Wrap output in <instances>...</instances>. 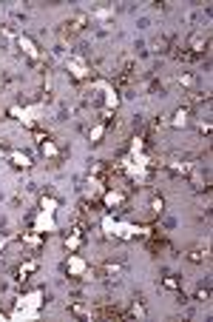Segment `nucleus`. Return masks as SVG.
<instances>
[{"label": "nucleus", "mask_w": 213, "mask_h": 322, "mask_svg": "<svg viewBox=\"0 0 213 322\" xmlns=\"http://www.w3.org/2000/svg\"><path fill=\"white\" fill-rule=\"evenodd\" d=\"M122 274H125V257H111V260H105L100 265V277L105 282H120Z\"/></svg>", "instance_id": "nucleus-1"}, {"label": "nucleus", "mask_w": 213, "mask_h": 322, "mask_svg": "<svg viewBox=\"0 0 213 322\" xmlns=\"http://www.w3.org/2000/svg\"><path fill=\"white\" fill-rule=\"evenodd\" d=\"M88 12H74L71 17L63 23V34L66 38H74V34H80V31H85V26H88Z\"/></svg>", "instance_id": "nucleus-2"}, {"label": "nucleus", "mask_w": 213, "mask_h": 322, "mask_svg": "<svg viewBox=\"0 0 213 322\" xmlns=\"http://www.w3.org/2000/svg\"><path fill=\"white\" fill-rule=\"evenodd\" d=\"M193 166L196 163H190L188 157H168V160H165V168H168L173 177H188V174L193 171Z\"/></svg>", "instance_id": "nucleus-3"}, {"label": "nucleus", "mask_w": 213, "mask_h": 322, "mask_svg": "<svg viewBox=\"0 0 213 322\" xmlns=\"http://www.w3.org/2000/svg\"><path fill=\"white\" fill-rule=\"evenodd\" d=\"M185 46L190 49V51H188L190 57H196V55H207V49H210V38H207L205 31H193Z\"/></svg>", "instance_id": "nucleus-4"}, {"label": "nucleus", "mask_w": 213, "mask_h": 322, "mask_svg": "<svg viewBox=\"0 0 213 322\" xmlns=\"http://www.w3.org/2000/svg\"><path fill=\"white\" fill-rule=\"evenodd\" d=\"M17 46L23 49V55L29 57V60L34 63V66H40V63L46 60V57H43V51L34 46V40H31V38H26V34H17Z\"/></svg>", "instance_id": "nucleus-5"}, {"label": "nucleus", "mask_w": 213, "mask_h": 322, "mask_svg": "<svg viewBox=\"0 0 213 322\" xmlns=\"http://www.w3.org/2000/svg\"><path fill=\"white\" fill-rule=\"evenodd\" d=\"M66 68L71 71L74 80H85V77H88V71H91V68H88V63H85L80 55H71V57H68V60H66Z\"/></svg>", "instance_id": "nucleus-6"}, {"label": "nucleus", "mask_w": 213, "mask_h": 322, "mask_svg": "<svg viewBox=\"0 0 213 322\" xmlns=\"http://www.w3.org/2000/svg\"><path fill=\"white\" fill-rule=\"evenodd\" d=\"M103 203H105V208H125L128 194L122 191V188H108V191L103 194Z\"/></svg>", "instance_id": "nucleus-7"}, {"label": "nucleus", "mask_w": 213, "mask_h": 322, "mask_svg": "<svg viewBox=\"0 0 213 322\" xmlns=\"http://www.w3.org/2000/svg\"><path fill=\"white\" fill-rule=\"evenodd\" d=\"M83 237H85V228H80V225H74V228L66 234V240H63V242H66L68 254H77V248L83 245Z\"/></svg>", "instance_id": "nucleus-8"}, {"label": "nucleus", "mask_w": 213, "mask_h": 322, "mask_svg": "<svg viewBox=\"0 0 213 322\" xmlns=\"http://www.w3.org/2000/svg\"><path fill=\"white\" fill-rule=\"evenodd\" d=\"M210 248H207V242H199V245H193V248H188L185 251V257H188L190 262H196V265H205L207 260H210V254H207Z\"/></svg>", "instance_id": "nucleus-9"}, {"label": "nucleus", "mask_w": 213, "mask_h": 322, "mask_svg": "<svg viewBox=\"0 0 213 322\" xmlns=\"http://www.w3.org/2000/svg\"><path fill=\"white\" fill-rule=\"evenodd\" d=\"M37 268H40V265H37V260H26V262H20V265L14 268V279H17V282H26V279H29L31 274L37 271Z\"/></svg>", "instance_id": "nucleus-10"}, {"label": "nucleus", "mask_w": 213, "mask_h": 322, "mask_svg": "<svg viewBox=\"0 0 213 322\" xmlns=\"http://www.w3.org/2000/svg\"><path fill=\"white\" fill-rule=\"evenodd\" d=\"M9 163H12L14 168H31V154L29 151L14 149V151H9Z\"/></svg>", "instance_id": "nucleus-11"}, {"label": "nucleus", "mask_w": 213, "mask_h": 322, "mask_svg": "<svg viewBox=\"0 0 213 322\" xmlns=\"http://www.w3.org/2000/svg\"><path fill=\"white\" fill-rule=\"evenodd\" d=\"M188 123H190V109H188V105L177 109V112H173V117L168 120V126H173V129H182V126H188Z\"/></svg>", "instance_id": "nucleus-12"}, {"label": "nucleus", "mask_w": 213, "mask_h": 322, "mask_svg": "<svg viewBox=\"0 0 213 322\" xmlns=\"http://www.w3.org/2000/svg\"><path fill=\"white\" fill-rule=\"evenodd\" d=\"M37 146H40V151H43V157H49V160H60V146H57V142L54 140H51V137H49V140H43V142H37Z\"/></svg>", "instance_id": "nucleus-13"}, {"label": "nucleus", "mask_w": 213, "mask_h": 322, "mask_svg": "<svg viewBox=\"0 0 213 322\" xmlns=\"http://www.w3.org/2000/svg\"><path fill=\"white\" fill-rule=\"evenodd\" d=\"M68 314H71V316H80V319H91L94 311L88 308V305H83V302H77V299H74V302H68Z\"/></svg>", "instance_id": "nucleus-14"}, {"label": "nucleus", "mask_w": 213, "mask_h": 322, "mask_svg": "<svg viewBox=\"0 0 213 322\" xmlns=\"http://www.w3.org/2000/svg\"><path fill=\"white\" fill-rule=\"evenodd\" d=\"M177 83H179V88H185V92H193L196 88V75L193 71H182V75L177 77Z\"/></svg>", "instance_id": "nucleus-15"}, {"label": "nucleus", "mask_w": 213, "mask_h": 322, "mask_svg": "<svg viewBox=\"0 0 213 322\" xmlns=\"http://www.w3.org/2000/svg\"><path fill=\"white\" fill-rule=\"evenodd\" d=\"M145 314H148V311H145V302H142V297H134V302H131V308L125 311V316H140V319H142Z\"/></svg>", "instance_id": "nucleus-16"}, {"label": "nucleus", "mask_w": 213, "mask_h": 322, "mask_svg": "<svg viewBox=\"0 0 213 322\" xmlns=\"http://www.w3.org/2000/svg\"><path fill=\"white\" fill-rule=\"evenodd\" d=\"M68 271H71V274H83V277H85L88 268H85V262L80 260V257H68Z\"/></svg>", "instance_id": "nucleus-17"}, {"label": "nucleus", "mask_w": 213, "mask_h": 322, "mask_svg": "<svg viewBox=\"0 0 213 322\" xmlns=\"http://www.w3.org/2000/svg\"><path fill=\"white\" fill-rule=\"evenodd\" d=\"M162 285L168 288V291H179V288H182V279H179V277H165Z\"/></svg>", "instance_id": "nucleus-18"}, {"label": "nucleus", "mask_w": 213, "mask_h": 322, "mask_svg": "<svg viewBox=\"0 0 213 322\" xmlns=\"http://www.w3.org/2000/svg\"><path fill=\"white\" fill-rule=\"evenodd\" d=\"M103 131H105V123H103V120H100V123L94 126L91 131H88V140H91V142H100V137H103Z\"/></svg>", "instance_id": "nucleus-19"}, {"label": "nucleus", "mask_w": 213, "mask_h": 322, "mask_svg": "<svg viewBox=\"0 0 213 322\" xmlns=\"http://www.w3.org/2000/svg\"><path fill=\"white\" fill-rule=\"evenodd\" d=\"M207 297H210V285H207V282H199V285H196V299H199V302H205Z\"/></svg>", "instance_id": "nucleus-20"}, {"label": "nucleus", "mask_w": 213, "mask_h": 322, "mask_svg": "<svg viewBox=\"0 0 213 322\" xmlns=\"http://www.w3.org/2000/svg\"><path fill=\"white\" fill-rule=\"evenodd\" d=\"M162 197H159V194H153V197H151V203H148V208H151L153 211V214H162Z\"/></svg>", "instance_id": "nucleus-21"}, {"label": "nucleus", "mask_w": 213, "mask_h": 322, "mask_svg": "<svg viewBox=\"0 0 213 322\" xmlns=\"http://www.w3.org/2000/svg\"><path fill=\"white\" fill-rule=\"evenodd\" d=\"M196 129H199V134H210V120H207V117H199V120H196Z\"/></svg>", "instance_id": "nucleus-22"}, {"label": "nucleus", "mask_w": 213, "mask_h": 322, "mask_svg": "<svg viewBox=\"0 0 213 322\" xmlns=\"http://www.w3.org/2000/svg\"><path fill=\"white\" fill-rule=\"evenodd\" d=\"M148 92H151V94H157V92L162 94V83H159L157 77H148Z\"/></svg>", "instance_id": "nucleus-23"}, {"label": "nucleus", "mask_w": 213, "mask_h": 322, "mask_svg": "<svg viewBox=\"0 0 213 322\" xmlns=\"http://www.w3.org/2000/svg\"><path fill=\"white\" fill-rule=\"evenodd\" d=\"M111 14H114V9H108V6H105V9H94V17H97V20H108Z\"/></svg>", "instance_id": "nucleus-24"}, {"label": "nucleus", "mask_w": 213, "mask_h": 322, "mask_svg": "<svg viewBox=\"0 0 213 322\" xmlns=\"http://www.w3.org/2000/svg\"><path fill=\"white\" fill-rule=\"evenodd\" d=\"M0 319H3V314H0Z\"/></svg>", "instance_id": "nucleus-25"}, {"label": "nucleus", "mask_w": 213, "mask_h": 322, "mask_svg": "<svg viewBox=\"0 0 213 322\" xmlns=\"http://www.w3.org/2000/svg\"><path fill=\"white\" fill-rule=\"evenodd\" d=\"M0 142H3V140H0Z\"/></svg>", "instance_id": "nucleus-26"}]
</instances>
